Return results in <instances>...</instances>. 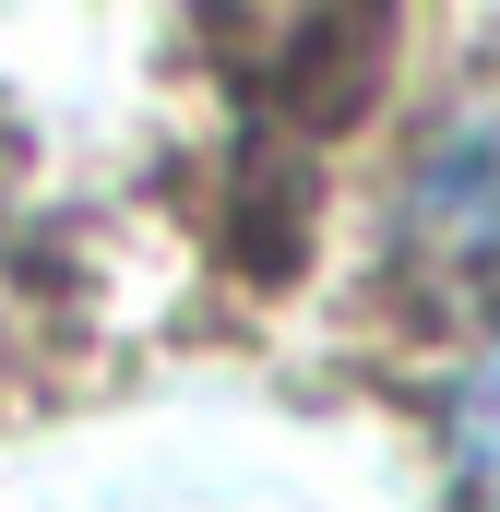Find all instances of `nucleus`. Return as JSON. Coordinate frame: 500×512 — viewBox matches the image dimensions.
Wrapping results in <instances>:
<instances>
[{"label": "nucleus", "instance_id": "obj_2", "mask_svg": "<svg viewBox=\"0 0 500 512\" xmlns=\"http://www.w3.org/2000/svg\"><path fill=\"white\" fill-rule=\"evenodd\" d=\"M441 477L465 512H500V346L465 358L453 393H441Z\"/></svg>", "mask_w": 500, "mask_h": 512}, {"label": "nucleus", "instance_id": "obj_1", "mask_svg": "<svg viewBox=\"0 0 500 512\" xmlns=\"http://www.w3.org/2000/svg\"><path fill=\"white\" fill-rule=\"evenodd\" d=\"M393 251L417 262L441 298H489L500 286V108H453L405 155Z\"/></svg>", "mask_w": 500, "mask_h": 512}]
</instances>
